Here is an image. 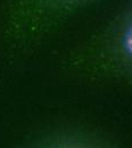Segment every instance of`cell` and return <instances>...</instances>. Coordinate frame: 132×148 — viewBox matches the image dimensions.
I'll use <instances>...</instances> for the list:
<instances>
[{
	"mask_svg": "<svg viewBox=\"0 0 132 148\" xmlns=\"http://www.w3.org/2000/svg\"><path fill=\"white\" fill-rule=\"evenodd\" d=\"M122 47L128 55L132 57V19L129 22L123 37H122Z\"/></svg>",
	"mask_w": 132,
	"mask_h": 148,
	"instance_id": "6da1fadb",
	"label": "cell"
}]
</instances>
